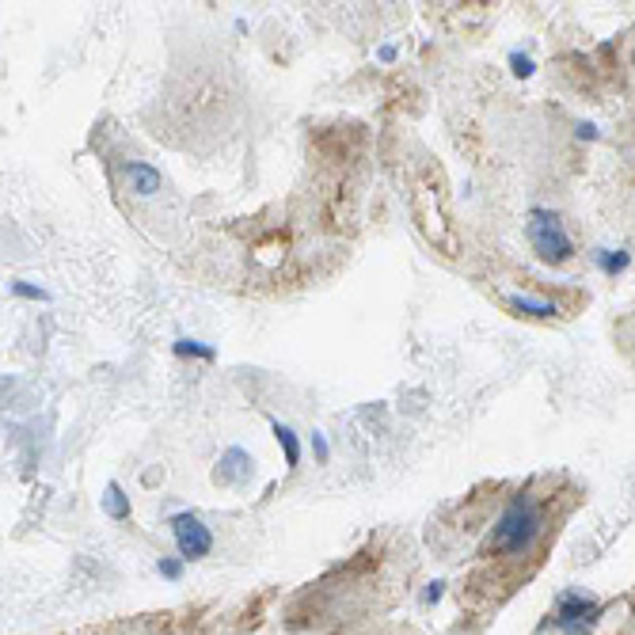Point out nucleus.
<instances>
[{
  "label": "nucleus",
  "mask_w": 635,
  "mask_h": 635,
  "mask_svg": "<svg viewBox=\"0 0 635 635\" xmlns=\"http://www.w3.org/2000/svg\"><path fill=\"white\" fill-rule=\"evenodd\" d=\"M552 529L548 518V499L525 487L514 499L502 506V514L491 525V540H487V556L499 563H525L544 548V537Z\"/></svg>",
  "instance_id": "1"
},
{
  "label": "nucleus",
  "mask_w": 635,
  "mask_h": 635,
  "mask_svg": "<svg viewBox=\"0 0 635 635\" xmlns=\"http://www.w3.org/2000/svg\"><path fill=\"white\" fill-rule=\"evenodd\" d=\"M525 232H529V244L537 251L544 263H567L571 255H575V244H571V236L563 229V221H559L556 210H529V221H525Z\"/></svg>",
  "instance_id": "2"
},
{
  "label": "nucleus",
  "mask_w": 635,
  "mask_h": 635,
  "mask_svg": "<svg viewBox=\"0 0 635 635\" xmlns=\"http://www.w3.org/2000/svg\"><path fill=\"white\" fill-rule=\"evenodd\" d=\"M597 616H601V605H597L594 597L575 594V590L559 594V601H556V628L563 635H586L597 624Z\"/></svg>",
  "instance_id": "3"
},
{
  "label": "nucleus",
  "mask_w": 635,
  "mask_h": 635,
  "mask_svg": "<svg viewBox=\"0 0 635 635\" xmlns=\"http://www.w3.org/2000/svg\"><path fill=\"white\" fill-rule=\"evenodd\" d=\"M172 537H175V548H179V556H183V559L210 556L213 537H210V529L202 525V518H194V514H175V518H172Z\"/></svg>",
  "instance_id": "4"
},
{
  "label": "nucleus",
  "mask_w": 635,
  "mask_h": 635,
  "mask_svg": "<svg viewBox=\"0 0 635 635\" xmlns=\"http://www.w3.org/2000/svg\"><path fill=\"white\" fill-rule=\"evenodd\" d=\"M122 175H126L130 191L141 194V198H149V194H160V187H164L160 172H156L153 164H141V160H126V164H122Z\"/></svg>",
  "instance_id": "5"
},
{
  "label": "nucleus",
  "mask_w": 635,
  "mask_h": 635,
  "mask_svg": "<svg viewBox=\"0 0 635 635\" xmlns=\"http://www.w3.org/2000/svg\"><path fill=\"white\" fill-rule=\"evenodd\" d=\"M251 476V457L240 449V445H232L221 453V464H217V472H213V480L217 483H244Z\"/></svg>",
  "instance_id": "6"
},
{
  "label": "nucleus",
  "mask_w": 635,
  "mask_h": 635,
  "mask_svg": "<svg viewBox=\"0 0 635 635\" xmlns=\"http://www.w3.org/2000/svg\"><path fill=\"white\" fill-rule=\"evenodd\" d=\"M506 305L514 308L518 316H537V320H552L559 308L552 301H537V297H521V293H510Z\"/></svg>",
  "instance_id": "7"
},
{
  "label": "nucleus",
  "mask_w": 635,
  "mask_h": 635,
  "mask_svg": "<svg viewBox=\"0 0 635 635\" xmlns=\"http://www.w3.org/2000/svg\"><path fill=\"white\" fill-rule=\"evenodd\" d=\"M270 426H274V438H278L282 453H286V464L297 468V464H301V442H297V434H293L286 423H270Z\"/></svg>",
  "instance_id": "8"
},
{
  "label": "nucleus",
  "mask_w": 635,
  "mask_h": 635,
  "mask_svg": "<svg viewBox=\"0 0 635 635\" xmlns=\"http://www.w3.org/2000/svg\"><path fill=\"white\" fill-rule=\"evenodd\" d=\"M103 506H107V514L115 521H126L130 518V499L122 495V487L118 483H107V495H103Z\"/></svg>",
  "instance_id": "9"
},
{
  "label": "nucleus",
  "mask_w": 635,
  "mask_h": 635,
  "mask_svg": "<svg viewBox=\"0 0 635 635\" xmlns=\"http://www.w3.org/2000/svg\"><path fill=\"white\" fill-rule=\"evenodd\" d=\"M616 343H620V350L628 354V362L635 366V308L628 316H620V324H616Z\"/></svg>",
  "instance_id": "10"
},
{
  "label": "nucleus",
  "mask_w": 635,
  "mask_h": 635,
  "mask_svg": "<svg viewBox=\"0 0 635 635\" xmlns=\"http://www.w3.org/2000/svg\"><path fill=\"white\" fill-rule=\"evenodd\" d=\"M175 354H198V358H206V362H210L217 350L202 347V343H194V339H179V343H175Z\"/></svg>",
  "instance_id": "11"
},
{
  "label": "nucleus",
  "mask_w": 635,
  "mask_h": 635,
  "mask_svg": "<svg viewBox=\"0 0 635 635\" xmlns=\"http://www.w3.org/2000/svg\"><path fill=\"white\" fill-rule=\"evenodd\" d=\"M12 293H16V297H31V301H46V289H35V286H27V282H16Z\"/></svg>",
  "instance_id": "12"
},
{
  "label": "nucleus",
  "mask_w": 635,
  "mask_h": 635,
  "mask_svg": "<svg viewBox=\"0 0 635 635\" xmlns=\"http://www.w3.org/2000/svg\"><path fill=\"white\" fill-rule=\"evenodd\" d=\"M514 73H518V77H529V73H533V61L529 58H521V54H514Z\"/></svg>",
  "instance_id": "13"
},
{
  "label": "nucleus",
  "mask_w": 635,
  "mask_h": 635,
  "mask_svg": "<svg viewBox=\"0 0 635 635\" xmlns=\"http://www.w3.org/2000/svg\"><path fill=\"white\" fill-rule=\"evenodd\" d=\"M160 575H164V578H179V575H183V567H179L175 559H164V563H160Z\"/></svg>",
  "instance_id": "14"
},
{
  "label": "nucleus",
  "mask_w": 635,
  "mask_h": 635,
  "mask_svg": "<svg viewBox=\"0 0 635 635\" xmlns=\"http://www.w3.org/2000/svg\"><path fill=\"white\" fill-rule=\"evenodd\" d=\"M438 597H442V582H434V586H430V590L423 594V601H426V605H434Z\"/></svg>",
  "instance_id": "15"
},
{
  "label": "nucleus",
  "mask_w": 635,
  "mask_h": 635,
  "mask_svg": "<svg viewBox=\"0 0 635 635\" xmlns=\"http://www.w3.org/2000/svg\"><path fill=\"white\" fill-rule=\"evenodd\" d=\"M312 442H316V453H320V461H328V442H324L320 434H312Z\"/></svg>",
  "instance_id": "16"
}]
</instances>
